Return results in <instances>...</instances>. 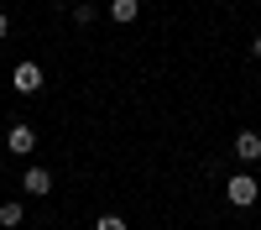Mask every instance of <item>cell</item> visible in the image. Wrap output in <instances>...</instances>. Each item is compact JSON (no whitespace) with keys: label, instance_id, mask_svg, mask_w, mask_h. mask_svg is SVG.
Segmentation results:
<instances>
[{"label":"cell","instance_id":"5","mask_svg":"<svg viewBox=\"0 0 261 230\" xmlns=\"http://www.w3.org/2000/svg\"><path fill=\"white\" fill-rule=\"evenodd\" d=\"M6 141H11V152H16V157H27L32 146H37V131H32V125H11V136H6Z\"/></svg>","mask_w":261,"mask_h":230},{"label":"cell","instance_id":"6","mask_svg":"<svg viewBox=\"0 0 261 230\" xmlns=\"http://www.w3.org/2000/svg\"><path fill=\"white\" fill-rule=\"evenodd\" d=\"M136 16H141V6H136V0H110V21H120V27H130Z\"/></svg>","mask_w":261,"mask_h":230},{"label":"cell","instance_id":"9","mask_svg":"<svg viewBox=\"0 0 261 230\" xmlns=\"http://www.w3.org/2000/svg\"><path fill=\"white\" fill-rule=\"evenodd\" d=\"M6 37H11V16L0 11V42H6Z\"/></svg>","mask_w":261,"mask_h":230},{"label":"cell","instance_id":"3","mask_svg":"<svg viewBox=\"0 0 261 230\" xmlns=\"http://www.w3.org/2000/svg\"><path fill=\"white\" fill-rule=\"evenodd\" d=\"M21 188H27L32 199H47V194H53V173H47V167H27V178H21Z\"/></svg>","mask_w":261,"mask_h":230},{"label":"cell","instance_id":"10","mask_svg":"<svg viewBox=\"0 0 261 230\" xmlns=\"http://www.w3.org/2000/svg\"><path fill=\"white\" fill-rule=\"evenodd\" d=\"M251 58H261V37H256V42H251Z\"/></svg>","mask_w":261,"mask_h":230},{"label":"cell","instance_id":"1","mask_svg":"<svg viewBox=\"0 0 261 230\" xmlns=\"http://www.w3.org/2000/svg\"><path fill=\"white\" fill-rule=\"evenodd\" d=\"M225 199H230L235 209H251V204L261 199V183H256L251 173H235V178H225Z\"/></svg>","mask_w":261,"mask_h":230},{"label":"cell","instance_id":"4","mask_svg":"<svg viewBox=\"0 0 261 230\" xmlns=\"http://www.w3.org/2000/svg\"><path fill=\"white\" fill-rule=\"evenodd\" d=\"M235 157H241V162H256V157H261V136H256V131H235Z\"/></svg>","mask_w":261,"mask_h":230},{"label":"cell","instance_id":"8","mask_svg":"<svg viewBox=\"0 0 261 230\" xmlns=\"http://www.w3.org/2000/svg\"><path fill=\"white\" fill-rule=\"evenodd\" d=\"M94 230H125V220H120V215H99Z\"/></svg>","mask_w":261,"mask_h":230},{"label":"cell","instance_id":"7","mask_svg":"<svg viewBox=\"0 0 261 230\" xmlns=\"http://www.w3.org/2000/svg\"><path fill=\"white\" fill-rule=\"evenodd\" d=\"M21 220H27V209H21L16 199H6V204H0V225H6V230H16Z\"/></svg>","mask_w":261,"mask_h":230},{"label":"cell","instance_id":"2","mask_svg":"<svg viewBox=\"0 0 261 230\" xmlns=\"http://www.w3.org/2000/svg\"><path fill=\"white\" fill-rule=\"evenodd\" d=\"M11 84H16L21 94H37V89H42V63H32V58H21L16 68H11Z\"/></svg>","mask_w":261,"mask_h":230}]
</instances>
